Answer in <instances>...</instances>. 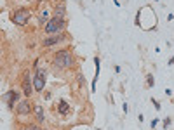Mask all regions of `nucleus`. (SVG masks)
I'll return each mask as SVG.
<instances>
[{
  "label": "nucleus",
  "instance_id": "f257e3e1",
  "mask_svg": "<svg viewBox=\"0 0 174 130\" xmlns=\"http://www.w3.org/2000/svg\"><path fill=\"white\" fill-rule=\"evenodd\" d=\"M52 64L58 69H70L73 66V56L68 49H61L52 56Z\"/></svg>",
  "mask_w": 174,
  "mask_h": 130
},
{
  "label": "nucleus",
  "instance_id": "f03ea898",
  "mask_svg": "<svg viewBox=\"0 0 174 130\" xmlns=\"http://www.w3.org/2000/svg\"><path fill=\"white\" fill-rule=\"evenodd\" d=\"M66 28V19H59V17H51L45 25H44V31L47 35H58V33H65Z\"/></svg>",
  "mask_w": 174,
  "mask_h": 130
},
{
  "label": "nucleus",
  "instance_id": "7ed1b4c3",
  "mask_svg": "<svg viewBox=\"0 0 174 130\" xmlns=\"http://www.w3.org/2000/svg\"><path fill=\"white\" fill-rule=\"evenodd\" d=\"M30 17H31V12H30V9H26V7H19V9H16L14 12H11V21L17 26L28 25Z\"/></svg>",
  "mask_w": 174,
  "mask_h": 130
},
{
  "label": "nucleus",
  "instance_id": "20e7f679",
  "mask_svg": "<svg viewBox=\"0 0 174 130\" xmlns=\"http://www.w3.org/2000/svg\"><path fill=\"white\" fill-rule=\"evenodd\" d=\"M44 87H45V71L44 69H37V73L33 77V90L42 94Z\"/></svg>",
  "mask_w": 174,
  "mask_h": 130
},
{
  "label": "nucleus",
  "instance_id": "39448f33",
  "mask_svg": "<svg viewBox=\"0 0 174 130\" xmlns=\"http://www.w3.org/2000/svg\"><path fill=\"white\" fill-rule=\"evenodd\" d=\"M16 113L21 115V116H28L31 113V103H30V97H25L23 101L16 104Z\"/></svg>",
  "mask_w": 174,
  "mask_h": 130
},
{
  "label": "nucleus",
  "instance_id": "423d86ee",
  "mask_svg": "<svg viewBox=\"0 0 174 130\" xmlns=\"http://www.w3.org/2000/svg\"><path fill=\"white\" fill-rule=\"evenodd\" d=\"M68 37L66 33H58V35H49L47 38L42 40V47H52L56 43H59V42H65Z\"/></svg>",
  "mask_w": 174,
  "mask_h": 130
},
{
  "label": "nucleus",
  "instance_id": "0eeeda50",
  "mask_svg": "<svg viewBox=\"0 0 174 130\" xmlns=\"http://www.w3.org/2000/svg\"><path fill=\"white\" fill-rule=\"evenodd\" d=\"M21 87H23V94L25 97H30L33 94V83H31V78H30V73H25L23 75V82H21Z\"/></svg>",
  "mask_w": 174,
  "mask_h": 130
},
{
  "label": "nucleus",
  "instance_id": "6e6552de",
  "mask_svg": "<svg viewBox=\"0 0 174 130\" xmlns=\"http://www.w3.org/2000/svg\"><path fill=\"white\" fill-rule=\"evenodd\" d=\"M4 99H5V103L9 106V109H14V104L17 103V99H19V92L17 90H9L7 94H4Z\"/></svg>",
  "mask_w": 174,
  "mask_h": 130
},
{
  "label": "nucleus",
  "instance_id": "1a4fd4ad",
  "mask_svg": "<svg viewBox=\"0 0 174 130\" xmlns=\"http://www.w3.org/2000/svg\"><path fill=\"white\" fill-rule=\"evenodd\" d=\"M65 16H66V7H65V4H59V5L54 7V17L65 19Z\"/></svg>",
  "mask_w": 174,
  "mask_h": 130
},
{
  "label": "nucleus",
  "instance_id": "9d476101",
  "mask_svg": "<svg viewBox=\"0 0 174 130\" xmlns=\"http://www.w3.org/2000/svg\"><path fill=\"white\" fill-rule=\"evenodd\" d=\"M35 118H37V121L39 123H44L45 121V116H44V109H42V106L40 104H35Z\"/></svg>",
  "mask_w": 174,
  "mask_h": 130
},
{
  "label": "nucleus",
  "instance_id": "9b49d317",
  "mask_svg": "<svg viewBox=\"0 0 174 130\" xmlns=\"http://www.w3.org/2000/svg\"><path fill=\"white\" fill-rule=\"evenodd\" d=\"M58 109H59V113L61 115H68V111H70V104L66 103V101H59V104H58Z\"/></svg>",
  "mask_w": 174,
  "mask_h": 130
},
{
  "label": "nucleus",
  "instance_id": "f8f14e48",
  "mask_svg": "<svg viewBox=\"0 0 174 130\" xmlns=\"http://www.w3.org/2000/svg\"><path fill=\"white\" fill-rule=\"evenodd\" d=\"M47 21H49V12H47V9H45V11H42V14L39 16V25L42 26V25H45Z\"/></svg>",
  "mask_w": 174,
  "mask_h": 130
},
{
  "label": "nucleus",
  "instance_id": "ddd939ff",
  "mask_svg": "<svg viewBox=\"0 0 174 130\" xmlns=\"http://www.w3.org/2000/svg\"><path fill=\"white\" fill-rule=\"evenodd\" d=\"M146 83H148V87H153L155 80H153V77H151V75H146Z\"/></svg>",
  "mask_w": 174,
  "mask_h": 130
},
{
  "label": "nucleus",
  "instance_id": "4468645a",
  "mask_svg": "<svg viewBox=\"0 0 174 130\" xmlns=\"http://www.w3.org/2000/svg\"><path fill=\"white\" fill-rule=\"evenodd\" d=\"M23 130H42L39 125H28V127H25Z\"/></svg>",
  "mask_w": 174,
  "mask_h": 130
},
{
  "label": "nucleus",
  "instance_id": "2eb2a0df",
  "mask_svg": "<svg viewBox=\"0 0 174 130\" xmlns=\"http://www.w3.org/2000/svg\"><path fill=\"white\" fill-rule=\"evenodd\" d=\"M169 125H171V118H165V120H164V127H165V129H167V127H169Z\"/></svg>",
  "mask_w": 174,
  "mask_h": 130
},
{
  "label": "nucleus",
  "instance_id": "dca6fc26",
  "mask_svg": "<svg viewBox=\"0 0 174 130\" xmlns=\"http://www.w3.org/2000/svg\"><path fill=\"white\" fill-rule=\"evenodd\" d=\"M151 103L155 104V108H157V109H160V104H159V101H155V99H153V101H151Z\"/></svg>",
  "mask_w": 174,
  "mask_h": 130
},
{
  "label": "nucleus",
  "instance_id": "f3484780",
  "mask_svg": "<svg viewBox=\"0 0 174 130\" xmlns=\"http://www.w3.org/2000/svg\"><path fill=\"white\" fill-rule=\"evenodd\" d=\"M169 64H174V57H171V59H169Z\"/></svg>",
  "mask_w": 174,
  "mask_h": 130
},
{
  "label": "nucleus",
  "instance_id": "a211bd4d",
  "mask_svg": "<svg viewBox=\"0 0 174 130\" xmlns=\"http://www.w3.org/2000/svg\"><path fill=\"white\" fill-rule=\"evenodd\" d=\"M39 2H42V0H39Z\"/></svg>",
  "mask_w": 174,
  "mask_h": 130
}]
</instances>
